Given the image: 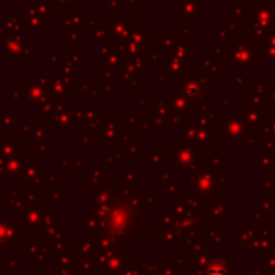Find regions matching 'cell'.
<instances>
[{"label":"cell","mask_w":275,"mask_h":275,"mask_svg":"<svg viewBox=\"0 0 275 275\" xmlns=\"http://www.w3.org/2000/svg\"><path fill=\"white\" fill-rule=\"evenodd\" d=\"M24 15H26V21L33 24V28L46 29L44 21H42V18H39V12L36 10V7H33V5H26V7H24Z\"/></svg>","instance_id":"cell-1"},{"label":"cell","mask_w":275,"mask_h":275,"mask_svg":"<svg viewBox=\"0 0 275 275\" xmlns=\"http://www.w3.org/2000/svg\"><path fill=\"white\" fill-rule=\"evenodd\" d=\"M46 2H47V0H33V3L36 5V10H38L42 17H44V18H47V17L52 18V17H54V12L50 10L49 3L46 5Z\"/></svg>","instance_id":"cell-2"}]
</instances>
